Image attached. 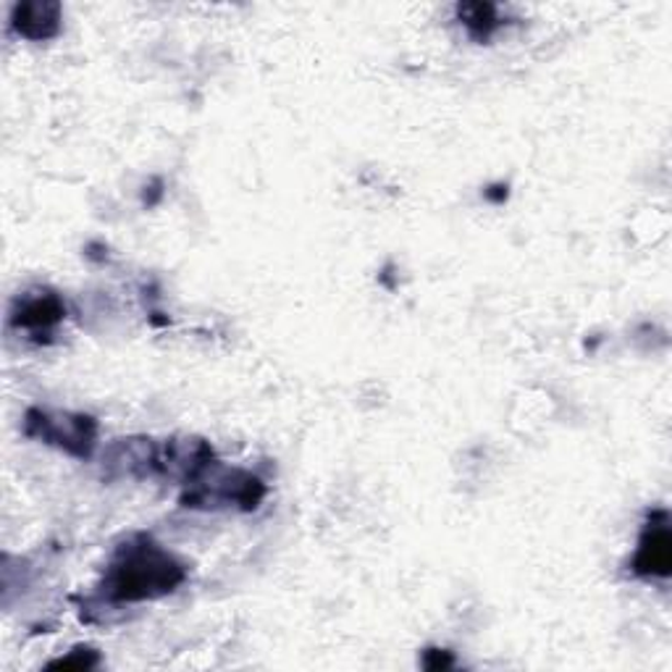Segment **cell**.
I'll return each mask as SVG.
<instances>
[{"label": "cell", "instance_id": "5b68a950", "mask_svg": "<svg viewBox=\"0 0 672 672\" xmlns=\"http://www.w3.org/2000/svg\"><path fill=\"white\" fill-rule=\"evenodd\" d=\"M63 305L58 303V297L45 295V297H30L24 299L22 310L16 313V321L27 329H48L56 321H61Z\"/></svg>", "mask_w": 672, "mask_h": 672}, {"label": "cell", "instance_id": "277c9868", "mask_svg": "<svg viewBox=\"0 0 672 672\" xmlns=\"http://www.w3.org/2000/svg\"><path fill=\"white\" fill-rule=\"evenodd\" d=\"M14 27L32 40H45L58 30V5L56 3H24L14 14Z\"/></svg>", "mask_w": 672, "mask_h": 672}, {"label": "cell", "instance_id": "7a4b0ae2", "mask_svg": "<svg viewBox=\"0 0 672 672\" xmlns=\"http://www.w3.org/2000/svg\"><path fill=\"white\" fill-rule=\"evenodd\" d=\"M40 421H32L30 426H40L43 439L58 441L74 455H90L95 439V426L90 417H48L45 413H35Z\"/></svg>", "mask_w": 672, "mask_h": 672}, {"label": "cell", "instance_id": "6da1fadb", "mask_svg": "<svg viewBox=\"0 0 672 672\" xmlns=\"http://www.w3.org/2000/svg\"><path fill=\"white\" fill-rule=\"evenodd\" d=\"M181 580H185V570L179 563H174L172 554L161 552L153 544H142L129 546L119 563H114L106 578V591L110 599H119V602H140V599L174 591Z\"/></svg>", "mask_w": 672, "mask_h": 672}, {"label": "cell", "instance_id": "3957f363", "mask_svg": "<svg viewBox=\"0 0 672 672\" xmlns=\"http://www.w3.org/2000/svg\"><path fill=\"white\" fill-rule=\"evenodd\" d=\"M633 567L641 576H668L670 573V531L668 523L651 526L641 539Z\"/></svg>", "mask_w": 672, "mask_h": 672}]
</instances>
